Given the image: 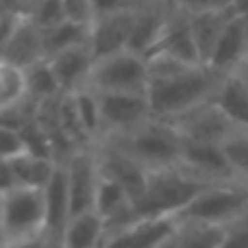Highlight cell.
Masks as SVG:
<instances>
[{"label": "cell", "instance_id": "6da1fadb", "mask_svg": "<svg viewBox=\"0 0 248 248\" xmlns=\"http://www.w3.org/2000/svg\"><path fill=\"white\" fill-rule=\"evenodd\" d=\"M222 77L207 65H192L168 78H157L148 83V96L153 120L174 122L198 107L216 98Z\"/></svg>", "mask_w": 248, "mask_h": 248}, {"label": "cell", "instance_id": "7a4b0ae2", "mask_svg": "<svg viewBox=\"0 0 248 248\" xmlns=\"http://www.w3.org/2000/svg\"><path fill=\"white\" fill-rule=\"evenodd\" d=\"M209 185L211 183L189 174L183 168L150 172L148 187L133 202V207L140 220L179 218Z\"/></svg>", "mask_w": 248, "mask_h": 248}, {"label": "cell", "instance_id": "3957f363", "mask_svg": "<svg viewBox=\"0 0 248 248\" xmlns=\"http://www.w3.org/2000/svg\"><path fill=\"white\" fill-rule=\"evenodd\" d=\"M103 141L118 146L150 172L170 170L181 166L183 135L172 122L150 120L126 135H109ZM100 144V141H98Z\"/></svg>", "mask_w": 248, "mask_h": 248}, {"label": "cell", "instance_id": "277c9868", "mask_svg": "<svg viewBox=\"0 0 248 248\" xmlns=\"http://www.w3.org/2000/svg\"><path fill=\"white\" fill-rule=\"evenodd\" d=\"M244 218H248V185L218 183L209 185L176 220L229 229Z\"/></svg>", "mask_w": 248, "mask_h": 248}, {"label": "cell", "instance_id": "5b68a950", "mask_svg": "<svg viewBox=\"0 0 248 248\" xmlns=\"http://www.w3.org/2000/svg\"><path fill=\"white\" fill-rule=\"evenodd\" d=\"M4 248L46 235V202L39 189L16 187L0 198Z\"/></svg>", "mask_w": 248, "mask_h": 248}, {"label": "cell", "instance_id": "8992f818", "mask_svg": "<svg viewBox=\"0 0 248 248\" xmlns=\"http://www.w3.org/2000/svg\"><path fill=\"white\" fill-rule=\"evenodd\" d=\"M148 83V63L144 57L122 50L96 61L90 90L96 94H146Z\"/></svg>", "mask_w": 248, "mask_h": 248}, {"label": "cell", "instance_id": "52a82bcc", "mask_svg": "<svg viewBox=\"0 0 248 248\" xmlns=\"http://www.w3.org/2000/svg\"><path fill=\"white\" fill-rule=\"evenodd\" d=\"M135 9L133 2H96V22L90 37L96 61L128 50Z\"/></svg>", "mask_w": 248, "mask_h": 248}, {"label": "cell", "instance_id": "ba28073f", "mask_svg": "<svg viewBox=\"0 0 248 248\" xmlns=\"http://www.w3.org/2000/svg\"><path fill=\"white\" fill-rule=\"evenodd\" d=\"M65 179H68L70 202H72V216L94 211L96 194L103 179L96 148H78L63 159Z\"/></svg>", "mask_w": 248, "mask_h": 248}, {"label": "cell", "instance_id": "9c48e42d", "mask_svg": "<svg viewBox=\"0 0 248 248\" xmlns=\"http://www.w3.org/2000/svg\"><path fill=\"white\" fill-rule=\"evenodd\" d=\"M103 113L105 137L126 135L153 120L146 94H96ZM103 137V140H105ZM100 140V141H103Z\"/></svg>", "mask_w": 248, "mask_h": 248}, {"label": "cell", "instance_id": "30bf717a", "mask_svg": "<svg viewBox=\"0 0 248 248\" xmlns=\"http://www.w3.org/2000/svg\"><path fill=\"white\" fill-rule=\"evenodd\" d=\"M183 7L189 16V26L201 61L207 65L224 26L235 13V2H187Z\"/></svg>", "mask_w": 248, "mask_h": 248}, {"label": "cell", "instance_id": "8fae6325", "mask_svg": "<svg viewBox=\"0 0 248 248\" xmlns=\"http://www.w3.org/2000/svg\"><path fill=\"white\" fill-rule=\"evenodd\" d=\"M189 174L207 181V183H237L227 161L222 141H201L183 137V153L181 166Z\"/></svg>", "mask_w": 248, "mask_h": 248}, {"label": "cell", "instance_id": "7c38bea8", "mask_svg": "<svg viewBox=\"0 0 248 248\" xmlns=\"http://www.w3.org/2000/svg\"><path fill=\"white\" fill-rule=\"evenodd\" d=\"M94 148H96V155H98L103 176L116 181L120 187H124V192L131 196V201L135 202L146 192V187H148L150 170L141 166L140 161H135L131 155L120 150L118 146L109 144V141H100Z\"/></svg>", "mask_w": 248, "mask_h": 248}, {"label": "cell", "instance_id": "4fadbf2b", "mask_svg": "<svg viewBox=\"0 0 248 248\" xmlns=\"http://www.w3.org/2000/svg\"><path fill=\"white\" fill-rule=\"evenodd\" d=\"M248 59V17L242 13L240 4L235 2V13L224 26L214 52H211L207 68L220 77H231L242 68Z\"/></svg>", "mask_w": 248, "mask_h": 248}, {"label": "cell", "instance_id": "5bb4252c", "mask_svg": "<svg viewBox=\"0 0 248 248\" xmlns=\"http://www.w3.org/2000/svg\"><path fill=\"white\" fill-rule=\"evenodd\" d=\"M153 55H168L187 65H202L196 42H194L192 35V26H189V16L183 4H174L161 37H159V42L155 44V48L146 57Z\"/></svg>", "mask_w": 248, "mask_h": 248}, {"label": "cell", "instance_id": "9a60e30c", "mask_svg": "<svg viewBox=\"0 0 248 248\" xmlns=\"http://www.w3.org/2000/svg\"><path fill=\"white\" fill-rule=\"evenodd\" d=\"M52 72H55L59 87L63 94H77V92L90 87V78L94 72V52L90 46H78L72 50L59 52L48 59Z\"/></svg>", "mask_w": 248, "mask_h": 248}, {"label": "cell", "instance_id": "2e32d148", "mask_svg": "<svg viewBox=\"0 0 248 248\" xmlns=\"http://www.w3.org/2000/svg\"><path fill=\"white\" fill-rule=\"evenodd\" d=\"M172 9H174V4H159V2L137 4L128 50L135 52V55H141L146 59V55L153 50L155 44L161 37L163 29H166L168 20L172 16Z\"/></svg>", "mask_w": 248, "mask_h": 248}, {"label": "cell", "instance_id": "e0dca14e", "mask_svg": "<svg viewBox=\"0 0 248 248\" xmlns=\"http://www.w3.org/2000/svg\"><path fill=\"white\" fill-rule=\"evenodd\" d=\"M26 7H29V4H26ZM2 59L17 65V68H22V70L33 68L39 61H46L42 31L31 22V17L26 16V9L17 16L16 29H13L11 39H9L7 48H4V52H2Z\"/></svg>", "mask_w": 248, "mask_h": 248}, {"label": "cell", "instance_id": "ac0fdd59", "mask_svg": "<svg viewBox=\"0 0 248 248\" xmlns=\"http://www.w3.org/2000/svg\"><path fill=\"white\" fill-rule=\"evenodd\" d=\"M44 202H46V235L59 248L61 235H63L65 227L72 218V202H70L63 161H59L55 176L48 183V187L44 189Z\"/></svg>", "mask_w": 248, "mask_h": 248}, {"label": "cell", "instance_id": "d6986e66", "mask_svg": "<svg viewBox=\"0 0 248 248\" xmlns=\"http://www.w3.org/2000/svg\"><path fill=\"white\" fill-rule=\"evenodd\" d=\"M181 131V135L187 140H201V141H222L233 126L227 122V118L220 113V109L214 105V100L187 116L172 122Z\"/></svg>", "mask_w": 248, "mask_h": 248}, {"label": "cell", "instance_id": "ffe728a7", "mask_svg": "<svg viewBox=\"0 0 248 248\" xmlns=\"http://www.w3.org/2000/svg\"><path fill=\"white\" fill-rule=\"evenodd\" d=\"M214 105L220 109L233 131L248 133V87L237 74L224 77L216 92Z\"/></svg>", "mask_w": 248, "mask_h": 248}, {"label": "cell", "instance_id": "44dd1931", "mask_svg": "<svg viewBox=\"0 0 248 248\" xmlns=\"http://www.w3.org/2000/svg\"><path fill=\"white\" fill-rule=\"evenodd\" d=\"M105 240V222L96 211L72 216L61 235L59 248H100Z\"/></svg>", "mask_w": 248, "mask_h": 248}, {"label": "cell", "instance_id": "7402d4cb", "mask_svg": "<svg viewBox=\"0 0 248 248\" xmlns=\"http://www.w3.org/2000/svg\"><path fill=\"white\" fill-rule=\"evenodd\" d=\"M57 166H59L57 159L29 153V155H24V157L16 159V161L11 163V170H13V176H16L17 187L44 192V189L48 187V183L52 181V176H55Z\"/></svg>", "mask_w": 248, "mask_h": 248}, {"label": "cell", "instance_id": "603a6c76", "mask_svg": "<svg viewBox=\"0 0 248 248\" xmlns=\"http://www.w3.org/2000/svg\"><path fill=\"white\" fill-rule=\"evenodd\" d=\"M90 37H92V29L72 24V22H61V24L52 26V29L42 31L46 59L78 46H90Z\"/></svg>", "mask_w": 248, "mask_h": 248}, {"label": "cell", "instance_id": "cb8c5ba5", "mask_svg": "<svg viewBox=\"0 0 248 248\" xmlns=\"http://www.w3.org/2000/svg\"><path fill=\"white\" fill-rule=\"evenodd\" d=\"M29 100L26 70L0 59V113L17 109Z\"/></svg>", "mask_w": 248, "mask_h": 248}, {"label": "cell", "instance_id": "d4e9b609", "mask_svg": "<svg viewBox=\"0 0 248 248\" xmlns=\"http://www.w3.org/2000/svg\"><path fill=\"white\" fill-rule=\"evenodd\" d=\"M26 87H29V100L35 107H42V105L63 96V92H61V87H59V81H57L48 59L39 61L33 68L26 70Z\"/></svg>", "mask_w": 248, "mask_h": 248}, {"label": "cell", "instance_id": "484cf974", "mask_svg": "<svg viewBox=\"0 0 248 248\" xmlns=\"http://www.w3.org/2000/svg\"><path fill=\"white\" fill-rule=\"evenodd\" d=\"M70 96H72V100H74V109H77L78 122H81L87 140H90L92 146H96L105 137L103 113H100L98 96H96V92L90 90V87L77 92V94H70Z\"/></svg>", "mask_w": 248, "mask_h": 248}, {"label": "cell", "instance_id": "4316f807", "mask_svg": "<svg viewBox=\"0 0 248 248\" xmlns=\"http://www.w3.org/2000/svg\"><path fill=\"white\" fill-rule=\"evenodd\" d=\"M222 148L235 181L248 185V133L231 131L222 140Z\"/></svg>", "mask_w": 248, "mask_h": 248}, {"label": "cell", "instance_id": "83f0119b", "mask_svg": "<svg viewBox=\"0 0 248 248\" xmlns=\"http://www.w3.org/2000/svg\"><path fill=\"white\" fill-rule=\"evenodd\" d=\"M131 202H133L131 196L124 192V187H120L116 181L107 179V176L100 179L98 194H96V205H94V211L100 218H109V216H113L116 211L128 207Z\"/></svg>", "mask_w": 248, "mask_h": 248}, {"label": "cell", "instance_id": "f1b7e54d", "mask_svg": "<svg viewBox=\"0 0 248 248\" xmlns=\"http://www.w3.org/2000/svg\"><path fill=\"white\" fill-rule=\"evenodd\" d=\"M26 16L31 17L39 31H48L52 26L65 22L63 0H42V2H31L26 7Z\"/></svg>", "mask_w": 248, "mask_h": 248}, {"label": "cell", "instance_id": "f546056e", "mask_svg": "<svg viewBox=\"0 0 248 248\" xmlns=\"http://www.w3.org/2000/svg\"><path fill=\"white\" fill-rule=\"evenodd\" d=\"M29 153H31V148L26 144L24 135L17 128L0 124V161L13 163L16 159L24 157Z\"/></svg>", "mask_w": 248, "mask_h": 248}, {"label": "cell", "instance_id": "4dcf8cb0", "mask_svg": "<svg viewBox=\"0 0 248 248\" xmlns=\"http://www.w3.org/2000/svg\"><path fill=\"white\" fill-rule=\"evenodd\" d=\"M65 22L92 29L96 22V2L90 0H63Z\"/></svg>", "mask_w": 248, "mask_h": 248}, {"label": "cell", "instance_id": "1f68e13d", "mask_svg": "<svg viewBox=\"0 0 248 248\" xmlns=\"http://www.w3.org/2000/svg\"><path fill=\"white\" fill-rule=\"evenodd\" d=\"M16 187H17V183H16V176H13L11 163L0 161V198Z\"/></svg>", "mask_w": 248, "mask_h": 248}, {"label": "cell", "instance_id": "d6a6232c", "mask_svg": "<svg viewBox=\"0 0 248 248\" xmlns=\"http://www.w3.org/2000/svg\"><path fill=\"white\" fill-rule=\"evenodd\" d=\"M11 248H57V246L52 244L48 235H39V237H33V240L20 242V244H16V246H11Z\"/></svg>", "mask_w": 248, "mask_h": 248}, {"label": "cell", "instance_id": "836d02e7", "mask_svg": "<svg viewBox=\"0 0 248 248\" xmlns=\"http://www.w3.org/2000/svg\"><path fill=\"white\" fill-rule=\"evenodd\" d=\"M235 74H237V77H240V78H242V81H244V83H246V87H248V59L244 61V63H242V68H240V70H237V72H235Z\"/></svg>", "mask_w": 248, "mask_h": 248}, {"label": "cell", "instance_id": "e575fe53", "mask_svg": "<svg viewBox=\"0 0 248 248\" xmlns=\"http://www.w3.org/2000/svg\"><path fill=\"white\" fill-rule=\"evenodd\" d=\"M0 248H4V229H2V218H0Z\"/></svg>", "mask_w": 248, "mask_h": 248}]
</instances>
